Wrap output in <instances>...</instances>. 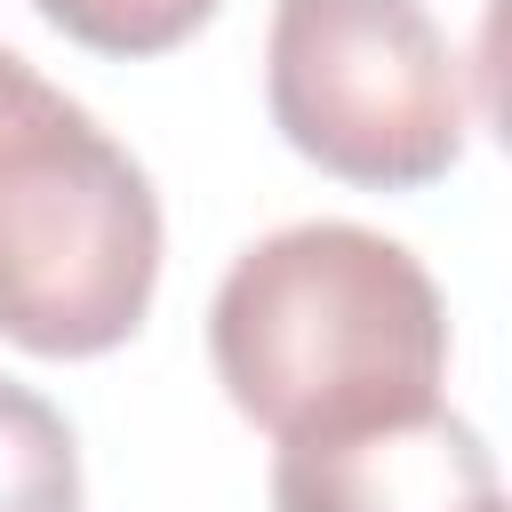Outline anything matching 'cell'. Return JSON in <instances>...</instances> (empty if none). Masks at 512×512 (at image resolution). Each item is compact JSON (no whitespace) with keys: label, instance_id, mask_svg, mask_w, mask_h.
<instances>
[{"label":"cell","instance_id":"obj_5","mask_svg":"<svg viewBox=\"0 0 512 512\" xmlns=\"http://www.w3.org/2000/svg\"><path fill=\"white\" fill-rule=\"evenodd\" d=\"M0 512H80L72 424L16 376H0Z\"/></svg>","mask_w":512,"mask_h":512},{"label":"cell","instance_id":"obj_2","mask_svg":"<svg viewBox=\"0 0 512 512\" xmlns=\"http://www.w3.org/2000/svg\"><path fill=\"white\" fill-rule=\"evenodd\" d=\"M160 288L152 176L0 48V336L40 360L128 344Z\"/></svg>","mask_w":512,"mask_h":512},{"label":"cell","instance_id":"obj_6","mask_svg":"<svg viewBox=\"0 0 512 512\" xmlns=\"http://www.w3.org/2000/svg\"><path fill=\"white\" fill-rule=\"evenodd\" d=\"M32 8L96 56H168L216 16V0H32Z\"/></svg>","mask_w":512,"mask_h":512},{"label":"cell","instance_id":"obj_1","mask_svg":"<svg viewBox=\"0 0 512 512\" xmlns=\"http://www.w3.org/2000/svg\"><path fill=\"white\" fill-rule=\"evenodd\" d=\"M208 360L256 432H352L440 400L448 304L400 240L312 216L240 248L208 304Z\"/></svg>","mask_w":512,"mask_h":512},{"label":"cell","instance_id":"obj_4","mask_svg":"<svg viewBox=\"0 0 512 512\" xmlns=\"http://www.w3.org/2000/svg\"><path fill=\"white\" fill-rule=\"evenodd\" d=\"M272 512H504V496L480 432L432 400L352 432L280 440Z\"/></svg>","mask_w":512,"mask_h":512},{"label":"cell","instance_id":"obj_3","mask_svg":"<svg viewBox=\"0 0 512 512\" xmlns=\"http://www.w3.org/2000/svg\"><path fill=\"white\" fill-rule=\"evenodd\" d=\"M272 128L344 184L416 192L464 160V56L424 0H280L264 40Z\"/></svg>","mask_w":512,"mask_h":512}]
</instances>
